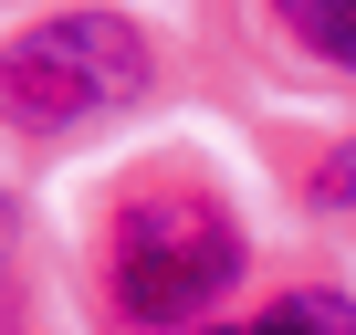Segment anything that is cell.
I'll use <instances>...</instances> for the list:
<instances>
[{
    "instance_id": "cell-3",
    "label": "cell",
    "mask_w": 356,
    "mask_h": 335,
    "mask_svg": "<svg viewBox=\"0 0 356 335\" xmlns=\"http://www.w3.org/2000/svg\"><path fill=\"white\" fill-rule=\"evenodd\" d=\"M210 335H356V304L346 293H283L252 325H210Z\"/></svg>"
},
{
    "instance_id": "cell-2",
    "label": "cell",
    "mask_w": 356,
    "mask_h": 335,
    "mask_svg": "<svg viewBox=\"0 0 356 335\" xmlns=\"http://www.w3.org/2000/svg\"><path fill=\"white\" fill-rule=\"evenodd\" d=\"M147 95V32L126 11H53L11 42V126L22 136H74Z\"/></svg>"
},
{
    "instance_id": "cell-4",
    "label": "cell",
    "mask_w": 356,
    "mask_h": 335,
    "mask_svg": "<svg viewBox=\"0 0 356 335\" xmlns=\"http://www.w3.org/2000/svg\"><path fill=\"white\" fill-rule=\"evenodd\" d=\"M273 11L293 22V42H304V53H325V63H346V74H356V0H273Z\"/></svg>"
},
{
    "instance_id": "cell-5",
    "label": "cell",
    "mask_w": 356,
    "mask_h": 335,
    "mask_svg": "<svg viewBox=\"0 0 356 335\" xmlns=\"http://www.w3.org/2000/svg\"><path fill=\"white\" fill-rule=\"evenodd\" d=\"M314 199H325V210H346V199H356V147H346V157L325 168V189H314Z\"/></svg>"
},
{
    "instance_id": "cell-1",
    "label": "cell",
    "mask_w": 356,
    "mask_h": 335,
    "mask_svg": "<svg viewBox=\"0 0 356 335\" xmlns=\"http://www.w3.org/2000/svg\"><path fill=\"white\" fill-rule=\"evenodd\" d=\"M231 272H241V231L200 189H147L105 231V283H115L126 325H189Z\"/></svg>"
}]
</instances>
